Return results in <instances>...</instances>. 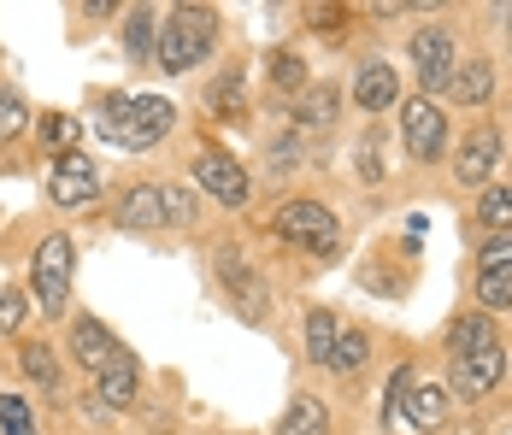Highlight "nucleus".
Masks as SVG:
<instances>
[{
  "label": "nucleus",
  "instance_id": "nucleus-1",
  "mask_svg": "<svg viewBox=\"0 0 512 435\" xmlns=\"http://www.w3.org/2000/svg\"><path fill=\"white\" fill-rule=\"evenodd\" d=\"M177 124V106L159 95H101L95 100V130L118 147H159Z\"/></svg>",
  "mask_w": 512,
  "mask_h": 435
},
{
  "label": "nucleus",
  "instance_id": "nucleus-2",
  "mask_svg": "<svg viewBox=\"0 0 512 435\" xmlns=\"http://www.w3.org/2000/svg\"><path fill=\"white\" fill-rule=\"evenodd\" d=\"M271 230H277V242L283 247H301L312 259H336L342 253V218L330 212V200H312V194H295V200H283L277 206V218H271Z\"/></svg>",
  "mask_w": 512,
  "mask_h": 435
},
{
  "label": "nucleus",
  "instance_id": "nucleus-3",
  "mask_svg": "<svg viewBox=\"0 0 512 435\" xmlns=\"http://www.w3.org/2000/svg\"><path fill=\"white\" fill-rule=\"evenodd\" d=\"M218 42V12H206V6H177L165 24H159V71L165 77H183V71H195L206 53Z\"/></svg>",
  "mask_w": 512,
  "mask_h": 435
},
{
  "label": "nucleus",
  "instance_id": "nucleus-4",
  "mask_svg": "<svg viewBox=\"0 0 512 435\" xmlns=\"http://www.w3.org/2000/svg\"><path fill=\"white\" fill-rule=\"evenodd\" d=\"M407 59H412V77H418V89L424 100H436L448 89V77H454V65H460V30L454 24H418L407 42Z\"/></svg>",
  "mask_w": 512,
  "mask_h": 435
},
{
  "label": "nucleus",
  "instance_id": "nucleus-5",
  "mask_svg": "<svg viewBox=\"0 0 512 435\" xmlns=\"http://www.w3.org/2000/svg\"><path fill=\"white\" fill-rule=\"evenodd\" d=\"M501 165H507L501 124H495V118H471V130L454 142V165H448L454 183H460V189H489V183L501 177Z\"/></svg>",
  "mask_w": 512,
  "mask_h": 435
},
{
  "label": "nucleus",
  "instance_id": "nucleus-6",
  "mask_svg": "<svg viewBox=\"0 0 512 435\" xmlns=\"http://www.w3.org/2000/svg\"><path fill=\"white\" fill-rule=\"evenodd\" d=\"M71 277H77L71 242H65V236H42L36 253H30V300H36V312L59 318V312L71 306Z\"/></svg>",
  "mask_w": 512,
  "mask_h": 435
},
{
  "label": "nucleus",
  "instance_id": "nucleus-7",
  "mask_svg": "<svg viewBox=\"0 0 512 435\" xmlns=\"http://www.w3.org/2000/svg\"><path fill=\"white\" fill-rule=\"evenodd\" d=\"M401 147H407L412 165H436V159L454 147L448 106H442V100H424V95L401 100Z\"/></svg>",
  "mask_w": 512,
  "mask_h": 435
},
{
  "label": "nucleus",
  "instance_id": "nucleus-8",
  "mask_svg": "<svg viewBox=\"0 0 512 435\" xmlns=\"http://www.w3.org/2000/svg\"><path fill=\"white\" fill-rule=\"evenodd\" d=\"M501 377H507V341H489V347H477V353L448 359V394H454V406L489 400V394L501 388Z\"/></svg>",
  "mask_w": 512,
  "mask_h": 435
},
{
  "label": "nucleus",
  "instance_id": "nucleus-9",
  "mask_svg": "<svg viewBox=\"0 0 512 435\" xmlns=\"http://www.w3.org/2000/svg\"><path fill=\"white\" fill-rule=\"evenodd\" d=\"M477 259V277H471V294H477V312H512V236H489V242L471 247Z\"/></svg>",
  "mask_w": 512,
  "mask_h": 435
},
{
  "label": "nucleus",
  "instance_id": "nucleus-10",
  "mask_svg": "<svg viewBox=\"0 0 512 435\" xmlns=\"http://www.w3.org/2000/svg\"><path fill=\"white\" fill-rule=\"evenodd\" d=\"M395 418H401L407 430H418V435H436V430H448V418H454V394H448V383H442V377L412 371L407 394L395 400Z\"/></svg>",
  "mask_w": 512,
  "mask_h": 435
},
{
  "label": "nucleus",
  "instance_id": "nucleus-11",
  "mask_svg": "<svg viewBox=\"0 0 512 435\" xmlns=\"http://www.w3.org/2000/svg\"><path fill=\"white\" fill-rule=\"evenodd\" d=\"M212 259H218V283H224V294H230V306H242L248 318H265V312H271V283L248 265V253L224 242Z\"/></svg>",
  "mask_w": 512,
  "mask_h": 435
},
{
  "label": "nucleus",
  "instance_id": "nucleus-12",
  "mask_svg": "<svg viewBox=\"0 0 512 435\" xmlns=\"http://www.w3.org/2000/svg\"><path fill=\"white\" fill-rule=\"evenodd\" d=\"M195 183H201L218 206H230V212H242V206H248V194H254L248 165H236V159H230V153H218V147H206L201 159H195Z\"/></svg>",
  "mask_w": 512,
  "mask_h": 435
},
{
  "label": "nucleus",
  "instance_id": "nucleus-13",
  "mask_svg": "<svg viewBox=\"0 0 512 435\" xmlns=\"http://www.w3.org/2000/svg\"><path fill=\"white\" fill-rule=\"evenodd\" d=\"M95 194H101V171H95L89 153H59V159L48 165V200L53 206L77 212V206H89Z\"/></svg>",
  "mask_w": 512,
  "mask_h": 435
},
{
  "label": "nucleus",
  "instance_id": "nucleus-14",
  "mask_svg": "<svg viewBox=\"0 0 512 435\" xmlns=\"http://www.w3.org/2000/svg\"><path fill=\"white\" fill-rule=\"evenodd\" d=\"M495 89H501V65H495L489 53H471V59L454 65V77H448L442 100H448V106H465V112H471V106L483 112V106L495 100Z\"/></svg>",
  "mask_w": 512,
  "mask_h": 435
},
{
  "label": "nucleus",
  "instance_id": "nucleus-15",
  "mask_svg": "<svg viewBox=\"0 0 512 435\" xmlns=\"http://www.w3.org/2000/svg\"><path fill=\"white\" fill-rule=\"evenodd\" d=\"M489 242V236H512V177H495L489 189L471 194V212H465V242Z\"/></svg>",
  "mask_w": 512,
  "mask_h": 435
},
{
  "label": "nucleus",
  "instance_id": "nucleus-16",
  "mask_svg": "<svg viewBox=\"0 0 512 435\" xmlns=\"http://www.w3.org/2000/svg\"><path fill=\"white\" fill-rule=\"evenodd\" d=\"M348 100H354L365 118H383L389 106H401V71L389 65V59H365L354 71V89H348Z\"/></svg>",
  "mask_w": 512,
  "mask_h": 435
},
{
  "label": "nucleus",
  "instance_id": "nucleus-17",
  "mask_svg": "<svg viewBox=\"0 0 512 435\" xmlns=\"http://www.w3.org/2000/svg\"><path fill=\"white\" fill-rule=\"evenodd\" d=\"M95 400H101L106 412H130V406L142 400V359H136L130 347H118L112 365L95 377Z\"/></svg>",
  "mask_w": 512,
  "mask_h": 435
},
{
  "label": "nucleus",
  "instance_id": "nucleus-18",
  "mask_svg": "<svg viewBox=\"0 0 512 435\" xmlns=\"http://www.w3.org/2000/svg\"><path fill=\"white\" fill-rule=\"evenodd\" d=\"M336 118H342V89H336L330 77H312L307 89L295 95V136H307V130H336Z\"/></svg>",
  "mask_w": 512,
  "mask_h": 435
},
{
  "label": "nucleus",
  "instance_id": "nucleus-19",
  "mask_svg": "<svg viewBox=\"0 0 512 435\" xmlns=\"http://www.w3.org/2000/svg\"><path fill=\"white\" fill-rule=\"evenodd\" d=\"M118 347H124V341L112 336L101 318H89V312H83V318H71V359H77L83 371H95V377H101Z\"/></svg>",
  "mask_w": 512,
  "mask_h": 435
},
{
  "label": "nucleus",
  "instance_id": "nucleus-20",
  "mask_svg": "<svg viewBox=\"0 0 512 435\" xmlns=\"http://www.w3.org/2000/svg\"><path fill=\"white\" fill-rule=\"evenodd\" d=\"M118 230H136V236H154L165 230V194L159 183H130L118 200Z\"/></svg>",
  "mask_w": 512,
  "mask_h": 435
},
{
  "label": "nucleus",
  "instance_id": "nucleus-21",
  "mask_svg": "<svg viewBox=\"0 0 512 435\" xmlns=\"http://www.w3.org/2000/svg\"><path fill=\"white\" fill-rule=\"evenodd\" d=\"M489 341H501L495 318H489V312H477V306H460V312L448 318V330H442V353H448V359H460V353H477V347H489Z\"/></svg>",
  "mask_w": 512,
  "mask_h": 435
},
{
  "label": "nucleus",
  "instance_id": "nucleus-22",
  "mask_svg": "<svg viewBox=\"0 0 512 435\" xmlns=\"http://www.w3.org/2000/svg\"><path fill=\"white\" fill-rule=\"evenodd\" d=\"M336 336H342V318H336V306L312 300V306H307V359L318 365V371H330V359H336Z\"/></svg>",
  "mask_w": 512,
  "mask_h": 435
},
{
  "label": "nucleus",
  "instance_id": "nucleus-23",
  "mask_svg": "<svg viewBox=\"0 0 512 435\" xmlns=\"http://www.w3.org/2000/svg\"><path fill=\"white\" fill-rule=\"evenodd\" d=\"M206 112H212L218 124H242V118H248L242 71H224V77H212V83H206Z\"/></svg>",
  "mask_w": 512,
  "mask_h": 435
},
{
  "label": "nucleus",
  "instance_id": "nucleus-24",
  "mask_svg": "<svg viewBox=\"0 0 512 435\" xmlns=\"http://www.w3.org/2000/svg\"><path fill=\"white\" fill-rule=\"evenodd\" d=\"M154 48H159L154 6H130V12H124V59H130V65H148Z\"/></svg>",
  "mask_w": 512,
  "mask_h": 435
},
{
  "label": "nucleus",
  "instance_id": "nucleus-25",
  "mask_svg": "<svg viewBox=\"0 0 512 435\" xmlns=\"http://www.w3.org/2000/svg\"><path fill=\"white\" fill-rule=\"evenodd\" d=\"M283 435H330V406L301 388V394L283 406Z\"/></svg>",
  "mask_w": 512,
  "mask_h": 435
},
{
  "label": "nucleus",
  "instance_id": "nucleus-26",
  "mask_svg": "<svg viewBox=\"0 0 512 435\" xmlns=\"http://www.w3.org/2000/svg\"><path fill=\"white\" fill-rule=\"evenodd\" d=\"M371 365V330H359V324H342V336H336V359H330V371L336 377H359Z\"/></svg>",
  "mask_w": 512,
  "mask_h": 435
},
{
  "label": "nucleus",
  "instance_id": "nucleus-27",
  "mask_svg": "<svg viewBox=\"0 0 512 435\" xmlns=\"http://www.w3.org/2000/svg\"><path fill=\"white\" fill-rule=\"evenodd\" d=\"M18 371L36 388H59V353H53L48 341H24L18 347Z\"/></svg>",
  "mask_w": 512,
  "mask_h": 435
},
{
  "label": "nucleus",
  "instance_id": "nucleus-28",
  "mask_svg": "<svg viewBox=\"0 0 512 435\" xmlns=\"http://www.w3.org/2000/svg\"><path fill=\"white\" fill-rule=\"evenodd\" d=\"M265 71H271V89H283V95H301L312 77H307V59L295 48H271V59H265Z\"/></svg>",
  "mask_w": 512,
  "mask_h": 435
},
{
  "label": "nucleus",
  "instance_id": "nucleus-29",
  "mask_svg": "<svg viewBox=\"0 0 512 435\" xmlns=\"http://www.w3.org/2000/svg\"><path fill=\"white\" fill-rule=\"evenodd\" d=\"M36 136H42V147H53V159H59V153H77V142H83V118L48 112V118H36Z\"/></svg>",
  "mask_w": 512,
  "mask_h": 435
},
{
  "label": "nucleus",
  "instance_id": "nucleus-30",
  "mask_svg": "<svg viewBox=\"0 0 512 435\" xmlns=\"http://www.w3.org/2000/svg\"><path fill=\"white\" fill-rule=\"evenodd\" d=\"M165 194V224H177V230H195L201 224V189H189V183H159Z\"/></svg>",
  "mask_w": 512,
  "mask_h": 435
},
{
  "label": "nucleus",
  "instance_id": "nucleus-31",
  "mask_svg": "<svg viewBox=\"0 0 512 435\" xmlns=\"http://www.w3.org/2000/svg\"><path fill=\"white\" fill-rule=\"evenodd\" d=\"M354 171H359V183H383V177H389V165H383V130H377V124H365V136H359Z\"/></svg>",
  "mask_w": 512,
  "mask_h": 435
},
{
  "label": "nucleus",
  "instance_id": "nucleus-32",
  "mask_svg": "<svg viewBox=\"0 0 512 435\" xmlns=\"http://www.w3.org/2000/svg\"><path fill=\"white\" fill-rule=\"evenodd\" d=\"M30 130V106L18 89H0V142H18Z\"/></svg>",
  "mask_w": 512,
  "mask_h": 435
},
{
  "label": "nucleus",
  "instance_id": "nucleus-33",
  "mask_svg": "<svg viewBox=\"0 0 512 435\" xmlns=\"http://www.w3.org/2000/svg\"><path fill=\"white\" fill-rule=\"evenodd\" d=\"M301 159H307L301 136H283V142L265 147V171H271V177H289V171H301Z\"/></svg>",
  "mask_w": 512,
  "mask_h": 435
},
{
  "label": "nucleus",
  "instance_id": "nucleus-34",
  "mask_svg": "<svg viewBox=\"0 0 512 435\" xmlns=\"http://www.w3.org/2000/svg\"><path fill=\"white\" fill-rule=\"evenodd\" d=\"M0 430L6 435H36V412L24 394H0Z\"/></svg>",
  "mask_w": 512,
  "mask_h": 435
},
{
  "label": "nucleus",
  "instance_id": "nucleus-35",
  "mask_svg": "<svg viewBox=\"0 0 512 435\" xmlns=\"http://www.w3.org/2000/svg\"><path fill=\"white\" fill-rule=\"evenodd\" d=\"M30 318V294L24 289H0V336H12Z\"/></svg>",
  "mask_w": 512,
  "mask_h": 435
},
{
  "label": "nucleus",
  "instance_id": "nucleus-36",
  "mask_svg": "<svg viewBox=\"0 0 512 435\" xmlns=\"http://www.w3.org/2000/svg\"><path fill=\"white\" fill-rule=\"evenodd\" d=\"M507 36H512V12H507Z\"/></svg>",
  "mask_w": 512,
  "mask_h": 435
}]
</instances>
